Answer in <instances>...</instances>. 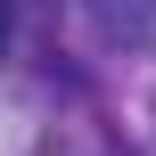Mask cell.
I'll use <instances>...</instances> for the list:
<instances>
[{"mask_svg":"<svg viewBox=\"0 0 156 156\" xmlns=\"http://www.w3.org/2000/svg\"><path fill=\"white\" fill-rule=\"evenodd\" d=\"M0 41H8V0H0Z\"/></svg>","mask_w":156,"mask_h":156,"instance_id":"obj_1","label":"cell"},{"mask_svg":"<svg viewBox=\"0 0 156 156\" xmlns=\"http://www.w3.org/2000/svg\"><path fill=\"white\" fill-rule=\"evenodd\" d=\"M148 8H156V0H148Z\"/></svg>","mask_w":156,"mask_h":156,"instance_id":"obj_2","label":"cell"}]
</instances>
